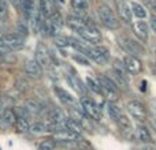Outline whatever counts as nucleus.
Returning a JSON list of instances; mask_svg holds the SVG:
<instances>
[{
    "instance_id": "1",
    "label": "nucleus",
    "mask_w": 156,
    "mask_h": 150,
    "mask_svg": "<svg viewBox=\"0 0 156 150\" xmlns=\"http://www.w3.org/2000/svg\"><path fill=\"white\" fill-rule=\"evenodd\" d=\"M97 14H99V19L107 29L116 30L119 27V21L116 15L114 14L112 8L107 4H100L97 7Z\"/></svg>"
},
{
    "instance_id": "2",
    "label": "nucleus",
    "mask_w": 156,
    "mask_h": 150,
    "mask_svg": "<svg viewBox=\"0 0 156 150\" xmlns=\"http://www.w3.org/2000/svg\"><path fill=\"white\" fill-rule=\"evenodd\" d=\"M97 82L100 85V89H101V94L104 97H107L110 100V102H115L116 100L119 98V90L114 82L107 77V75L101 74L97 77Z\"/></svg>"
},
{
    "instance_id": "3",
    "label": "nucleus",
    "mask_w": 156,
    "mask_h": 150,
    "mask_svg": "<svg viewBox=\"0 0 156 150\" xmlns=\"http://www.w3.org/2000/svg\"><path fill=\"white\" fill-rule=\"evenodd\" d=\"M81 109L88 118L93 119V120H101V109L99 108V105L89 97H81L80 100Z\"/></svg>"
},
{
    "instance_id": "4",
    "label": "nucleus",
    "mask_w": 156,
    "mask_h": 150,
    "mask_svg": "<svg viewBox=\"0 0 156 150\" xmlns=\"http://www.w3.org/2000/svg\"><path fill=\"white\" fill-rule=\"evenodd\" d=\"M77 34L85 43L90 44V45H97L101 41V34H100V32L93 25H86V26L81 27L80 30H77Z\"/></svg>"
},
{
    "instance_id": "5",
    "label": "nucleus",
    "mask_w": 156,
    "mask_h": 150,
    "mask_svg": "<svg viewBox=\"0 0 156 150\" xmlns=\"http://www.w3.org/2000/svg\"><path fill=\"white\" fill-rule=\"evenodd\" d=\"M0 41L10 49V52L21 51V49L25 46L23 37L19 36L18 33H5V34H0Z\"/></svg>"
},
{
    "instance_id": "6",
    "label": "nucleus",
    "mask_w": 156,
    "mask_h": 150,
    "mask_svg": "<svg viewBox=\"0 0 156 150\" xmlns=\"http://www.w3.org/2000/svg\"><path fill=\"white\" fill-rule=\"evenodd\" d=\"M88 57L93 60L94 63H97L99 66H103L105 63H108V60H110V52L103 45H92L90 49H89Z\"/></svg>"
},
{
    "instance_id": "7",
    "label": "nucleus",
    "mask_w": 156,
    "mask_h": 150,
    "mask_svg": "<svg viewBox=\"0 0 156 150\" xmlns=\"http://www.w3.org/2000/svg\"><path fill=\"white\" fill-rule=\"evenodd\" d=\"M122 62H123L125 68H126L127 73L130 75H137L143 71V63H141V60L138 59L137 56H134V55H126V56L122 59Z\"/></svg>"
},
{
    "instance_id": "8",
    "label": "nucleus",
    "mask_w": 156,
    "mask_h": 150,
    "mask_svg": "<svg viewBox=\"0 0 156 150\" xmlns=\"http://www.w3.org/2000/svg\"><path fill=\"white\" fill-rule=\"evenodd\" d=\"M127 112L137 121H143L147 116V111L144 104L141 101H137V100H133V101H130L127 104Z\"/></svg>"
},
{
    "instance_id": "9",
    "label": "nucleus",
    "mask_w": 156,
    "mask_h": 150,
    "mask_svg": "<svg viewBox=\"0 0 156 150\" xmlns=\"http://www.w3.org/2000/svg\"><path fill=\"white\" fill-rule=\"evenodd\" d=\"M34 57H36L34 60L43 68H51L52 63H51V57H49V51L45 48V45H43V44H38L37 48H36Z\"/></svg>"
},
{
    "instance_id": "10",
    "label": "nucleus",
    "mask_w": 156,
    "mask_h": 150,
    "mask_svg": "<svg viewBox=\"0 0 156 150\" xmlns=\"http://www.w3.org/2000/svg\"><path fill=\"white\" fill-rule=\"evenodd\" d=\"M133 33H134V36L138 38L140 41H143V43H147L149 38V26L147 22L144 21H137L133 23Z\"/></svg>"
},
{
    "instance_id": "11",
    "label": "nucleus",
    "mask_w": 156,
    "mask_h": 150,
    "mask_svg": "<svg viewBox=\"0 0 156 150\" xmlns=\"http://www.w3.org/2000/svg\"><path fill=\"white\" fill-rule=\"evenodd\" d=\"M25 73H26V75L29 78H32V79H40V78H43V74H44L43 67H41L34 59L26 62V64H25Z\"/></svg>"
},
{
    "instance_id": "12",
    "label": "nucleus",
    "mask_w": 156,
    "mask_h": 150,
    "mask_svg": "<svg viewBox=\"0 0 156 150\" xmlns=\"http://www.w3.org/2000/svg\"><path fill=\"white\" fill-rule=\"evenodd\" d=\"M107 77L112 80L114 85L118 87V90L119 89H121V90H127V89H129V79L125 78L123 75H122L121 73H118L116 70H114L112 68V70L107 74Z\"/></svg>"
},
{
    "instance_id": "13",
    "label": "nucleus",
    "mask_w": 156,
    "mask_h": 150,
    "mask_svg": "<svg viewBox=\"0 0 156 150\" xmlns=\"http://www.w3.org/2000/svg\"><path fill=\"white\" fill-rule=\"evenodd\" d=\"M121 45H123L125 51L129 52V53H132V55H134V56H137V55H144V48L143 46H141L138 43H136L134 40L129 38V37L122 38Z\"/></svg>"
},
{
    "instance_id": "14",
    "label": "nucleus",
    "mask_w": 156,
    "mask_h": 150,
    "mask_svg": "<svg viewBox=\"0 0 156 150\" xmlns=\"http://www.w3.org/2000/svg\"><path fill=\"white\" fill-rule=\"evenodd\" d=\"M78 137H80V135H77L76 132L65 128V130H60V131L55 132L54 141H56V142H59V143H67V142H74L76 139H78Z\"/></svg>"
},
{
    "instance_id": "15",
    "label": "nucleus",
    "mask_w": 156,
    "mask_h": 150,
    "mask_svg": "<svg viewBox=\"0 0 156 150\" xmlns=\"http://www.w3.org/2000/svg\"><path fill=\"white\" fill-rule=\"evenodd\" d=\"M116 123H118L119 130L122 131V134H123V135H126V137L133 135V123H132V120H130L126 115H122L121 118L118 119V121H116Z\"/></svg>"
},
{
    "instance_id": "16",
    "label": "nucleus",
    "mask_w": 156,
    "mask_h": 150,
    "mask_svg": "<svg viewBox=\"0 0 156 150\" xmlns=\"http://www.w3.org/2000/svg\"><path fill=\"white\" fill-rule=\"evenodd\" d=\"M118 12L119 16L122 18V21L126 22V23H130L133 19V12L130 10V5H127L125 2H119L118 3Z\"/></svg>"
},
{
    "instance_id": "17",
    "label": "nucleus",
    "mask_w": 156,
    "mask_h": 150,
    "mask_svg": "<svg viewBox=\"0 0 156 150\" xmlns=\"http://www.w3.org/2000/svg\"><path fill=\"white\" fill-rule=\"evenodd\" d=\"M66 113L60 108H52L48 112V121L49 123H65L66 120Z\"/></svg>"
},
{
    "instance_id": "18",
    "label": "nucleus",
    "mask_w": 156,
    "mask_h": 150,
    "mask_svg": "<svg viewBox=\"0 0 156 150\" xmlns=\"http://www.w3.org/2000/svg\"><path fill=\"white\" fill-rule=\"evenodd\" d=\"M16 115H15V111L12 108H5L2 113V123L4 126H12V124L16 123Z\"/></svg>"
},
{
    "instance_id": "19",
    "label": "nucleus",
    "mask_w": 156,
    "mask_h": 150,
    "mask_svg": "<svg viewBox=\"0 0 156 150\" xmlns=\"http://www.w3.org/2000/svg\"><path fill=\"white\" fill-rule=\"evenodd\" d=\"M21 10L23 11L25 19H32L33 14L36 12V7L33 0H21Z\"/></svg>"
},
{
    "instance_id": "20",
    "label": "nucleus",
    "mask_w": 156,
    "mask_h": 150,
    "mask_svg": "<svg viewBox=\"0 0 156 150\" xmlns=\"http://www.w3.org/2000/svg\"><path fill=\"white\" fill-rule=\"evenodd\" d=\"M136 138H137L140 142H151L152 137H151V132H149V130L145 126H143V124H138L137 126V130H136Z\"/></svg>"
},
{
    "instance_id": "21",
    "label": "nucleus",
    "mask_w": 156,
    "mask_h": 150,
    "mask_svg": "<svg viewBox=\"0 0 156 150\" xmlns=\"http://www.w3.org/2000/svg\"><path fill=\"white\" fill-rule=\"evenodd\" d=\"M65 124H66V128L70 130V131H73V132H76L77 135L82 134L83 126L78 120H76L74 118H67V119H66V121H65Z\"/></svg>"
},
{
    "instance_id": "22",
    "label": "nucleus",
    "mask_w": 156,
    "mask_h": 150,
    "mask_svg": "<svg viewBox=\"0 0 156 150\" xmlns=\"http://www.w3.org/2000/svg\"><path fill=\"white\" fill-rule=\"evenodd\" d=\"M130 10H132L133 15H136L138 19H145L147 16H148V12H147V10L144 8V5H141L140 3H137V2L130 3Z\"/></svg>"
},
{
    "instance_id": "23",
    "label": "nucleus",
    "mask_w": 156,
    "mask_h": 150,
    "mask_svg": "<svg viewBox=\"0 0 156 150\" xmlns=\"http://www.w3.org/2000/svg\"><path fill=\"white\" fill-rule=\"evenodd\" d=\"M54 91H55V94H56V97H59L60 101L66 102V104H74V97L71 96L70 93H67L65 89H62V87H55Z\"/></svg>"
},
{
    "instance_id": "24",
    "label": "nucleus",
    "mask_w": 156,
    "mask_h": 150,
    "mask_svg": "<svg viewBox=\"0 0 156 150\" xmlns=\"http://www.w3.org/2000/svg\"><path fill=\"white\" fill-rule=\"evenodd\" d=\"M108 115H110V118L112 119L114 121H118V119L121 118L123 113H122V109L118 107V105H115L114 102H110L108 104Z\"/></svg>"
},
{
    "instance_id": "25",
    "label": "nucleus",
    "mask_w": 156,
    "mask_h": 150,
    "mask_svg": "<svg viewBox=\"0 0 156 150\" xmlns=\"http://www.w3.org/2000/svg\"><path fill=\"white\" fill-rule=\"evenodd\" d=\"M86 87L96 94H101V89H100L99 82H97V79H94L92 77H86Z\"/></svg>"
},
{
    "instance_id": "26",
    "label": "nucleus",
    "mask_w": 156,
    "mask_h": 150,
    "mask_svg": "<svg viewBox=\"0 0 156 150\" xmlns=\"http://www.w3.org/2000/svg\"><path fill=\"white\" fill-rule=\"evenodd\" d=\"M16 130H18L19 132H23V134H26V132L30 131V124L29 121H27V119H23V118H18L16 119Z\"/></svg>"
},
{
    "instance_id": "27",
    "label": "nucleus",
    "mask_w": 156,
    "mask_h": 150,
    "mask_svg": "<svg viewBox=\"0 0 156 150\" xmlns=\"http://www.w3.org/2000/svg\"><path fill=\"white\" fill-rule=\"evenodd\" d=\"M56 142L54 139H43L38 143V150H55Z\"/></svg>"
},
{
    "instance_id": "28",
    "label": "nucleus",
    "mask_w": 156,
    "mask_h": 150,
    "mask_svg": "<svg viewBox=\"0 0 156 150\" xmlns=\"http://www.w3.org/2000/svg\"><path fill=\"white\" fill-rule=\"evenodd\" d=\"M71 7L74 10L86 11L89 7V0H71Z\"/></svg>"
},
{
    "instance_id": "29",
    "label": "nucleus",
    "mask_w": 156,
    "mask_h": 150,
    "mask_svg": "<svg viewBox=\"0 0 156 150\" xmlns=\"http://www.w3.org/2000/svg\"><path fill=\"white\" fill-rule=\"evenodd\" d=\"M73 60L74 62H77L78 64L85 66V67L90 66V60H89V57H86L85 55H82V53H74L73 55Z\"/></svg>"
},
{
    "instance_id": "30",
    "label": "nucleus",
    "mask_w": 156,
    "mask_h": 150,
    "mask_svg": "<svg viewBox=\"0 0 156 150\" xmlns=\"http://www.w3.org/2000/svg\"><path fill=\"white\" fill-rule=\"evenodd\" d=\"M30 131L33 134H43V132H47V124L41 123V121H36L34 124L30 126Z\"/></svg>"
},
{
    "instance_id": "31",
    "label": "nucleus",
    "mask_w": 156,
    "mask_h": 150,
    "mask_svg": "<svg viewBox=\"0 0 156 150\" xmlns=\"http://www.w3.org/2000/svg\"><path fill=\"white\" fill-rule=\"evenodd\" d=\"M114 70H116L118 71V73H121L122 75H123L125 78H127V79H129V73H127V70L126 68H125V66H123V62H122V60H114Z\"/></svg>"
},
{
    "instance_id": "32",
    "label": "nucleus",
    "mask_w": 156,
    "mask_h": 150,
    "mask_svg": "<svg viewBox=\"0 0 156 150\" xmlns=\"http://www.w3.org/2000/svg\"><path fill=\"white\" fill-rule=\"evenodd\" d=\"M55 44H56L59 48H67L70 46V38L63 37V36H55Z\"/></svg>"
},
{
    "instance_id": "33",
    "label": "nucleus",
    "mask_w": 156,
    "mask_h": 150,
    "mask_svg": "<svg viewBox=\"0 0 156 150\" xmlns=\"http://www.w3.org/2000/svg\"><path fill=\"white\" fill-rule=\"evenodd\" d=\"M25 107L29 109L30 113H38L41 111L40 104H38L37 101H34V100H29V101L26 102V105H25Z\"/></svg>"
},
{
    "instance_id": "34",
    "label": "nucleus",
    "mask_w": 156,
    "mask_h": 150,
    "mask_svg": "<svg viewBox=\"0 0 156 150\" xmlns=\"http://www.w3.org/2000/svg\"><path fill=\"white\" fill-rule=\"evenodd\" d=\"M14 111H15V115L16 118H23V119H27L32 113L29 112V109H27L26 107H16L14 108Z\"/></svg>"
},
{
    "instance_id": "35",
    "label": "nucleus",
    "mask_w": 156,
    "mask_h": 150,
    "mask_svg": "<svg viewBox=\"0 0 156 150\" xmlns=\"http://www.w3.org/2000/svg\"><path fill=\"white\" fill-rule=\"evenodd\" d=\"M27 86H29V83L26 82V80L23 79V78H19V79H16V82H15V87L18 89L21 93H23V91H26L27 90Z\"/></svg>"
},
{
    "instance_id": "36",
    "label": "nucleus",
    "mask_w": 156,
    "mask_h": 150,
    "mask_svg": "<svg viewBox=\"0 0 156 150\" xmlns=\"http://www.w3.org/2000/svg\"><path fill=\"white\" fill-rule=\"evenodd\" d=\"M27 32H29V29H27V25L23 23V22H21V23L18 25V34L22 36V37H25V36H27Z\"/></svg>"
},
{
    "instance_id": "37",
    "label": "nucleus",
    "mask_w": 156,
    "mask_h": 150,
    "mask_svg": "<svg viewBox=\"0 0 156 150\" xmlns=\"http://www.w3.org/2000/svg\"><path fill=\"white\" fill-rule=\"evenodd\" d=\"M5 16H7V5L4 0H0V18H5Z\"/></svg>"
},
{
    "instance_id": "38",
    "label": "nucleus",
    "mask_w": 156,
    "mask_h": 150,
    "mask_svg": "<svg viewBox=\"0 0 156 150\" xmlns=\"http://www.w3.org/2000/svg\"><path fill=\"white\" fill-rule=\"evenodd\" d=\"M149 26H151V29L156 33V15H155V14L151 16V21H149Z\"/></svg>"
},
{
    "instance_id": "39",
    "label": "nucleus",
    "mask_w": 156,
    "mask_h": 150,
    "mask_svg": "<svg viewBox=\"0 0 156 150\" xmlns=\"http://www.w3.org/2000/svg\"><path fill=\"white\" fill-rule=\"evenodd\" d=\"M0 52H2V53H3V55H4V56H5V55H7V53H8V52H10V49H8V48H7V46H5V45H4V44H3V43H2V41H0Z\"/></svg>"
},
{
    "instance_id": "40",
    "label": "nucleus",
    "mask_w": 156,
    "mask_h": 150,
    "mask_svg": "<svg viewBox=\"0 0 156 150\" xmlns=\"http://www.w3.org/2000/svg\"><path fill=\"white\" fill-rule=\"evenodd\" d=\"M151 5H152V10H154V14L156 15V0H152Z\"/></svg>"
},
{
    "instance_id": "41",
    "label": "nucleus",
    "mask_w": 156,
    "mask_h": 150,
    "mask_svg": "<svg viewBox=\"0 0 156 150\" xmlns=\"http://www.w3.org/2000/svg\"><path fill=\"white\" fill-rule=\"evenodd\" d=\"M3 57H4V55H3L2 52H0V59H3Z\"/></svg>"
},
{
    "instance_id": "42",
    "label": "nucleus",
    "mask_w": 156,
    "mask_h": 150,
    "mask_svg": "<svg viewBox=\"0 0 156 150\" xmlns=\"http://www.w3.org/2000/svg\"><path fill=\"white\" fill-rule=\"evenodd\" d=\"M144 150H155V149H144Z\"/></svg>"
}]
</instances>
